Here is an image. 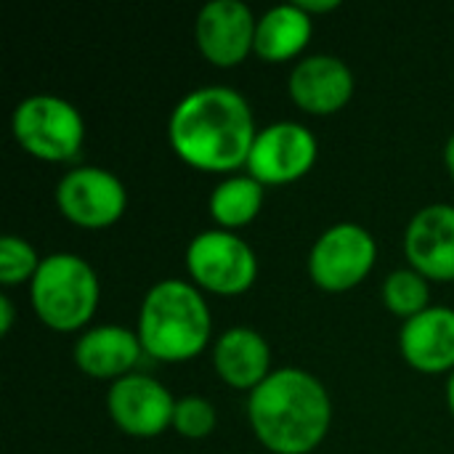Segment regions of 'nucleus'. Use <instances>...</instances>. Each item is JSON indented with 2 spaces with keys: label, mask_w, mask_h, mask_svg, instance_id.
I'll return each instance as SVG.
<instances>
[{
  "label": "nucleus",
  "mask_w": 454,
  "mask_h": 454,
  "mask_svg": "<svg viewBox=\"0 0 454 454\" xmlns=\"http://www.w3.org/2000/svg\"><path fill=\"white\" fill-rule=\"evenodd\" d=\"M218 415L215 407L205 396H181L173 410V431L184 439L200 442L215 431Z\"/></svg>",
  "instance_id": "412c9836"
},
{
  "label": "nucleus",
  "mask_w": 454,
  "mask_h": 454,
  "mask_svg": "<svg viewBox=\"0 0 454 454\" xmlns=\"http://www.w3.org/2000/svg\"><path fill=\"white\" fill-rule=\"evenodd\" d=\"M40 263H43V258L27 239H21L16 234H5L0 239V285L3 287L32 282Z\"/></svg>",
  "instance_id": "aec40b11"
},
{
  "label": "nucleus",
  "mask_w": 454,
  "mask_h": 454,
  "mask_svg": "<svg viewBox=\"0 0 454 454\" xmlns=\"http://www.w3.org/2000/svg\"><path fill=\"white\" fill-rule=\"evenodd\" d=\"M255 27L250 5L242 0H213L202 5L194 21V40L200 53L221 67H237L255 51Z\"/></svg>",
  "instance_id": "9b49d317"
},
{
  "label": "nucleus",
  "mask_w": 454,
  "mask_h": 454,
  "mask_svg": "<svg viewBox=\"0 0 454 454\" xmlns=\"http://www.w3.org/2000/svg\"><path fill=\"white\" fill-rule=\"evenodd\" d=\"M136 333L146 356L173 364L189 362L213 338L210 306L192 282L162 279L144 295Z\"/></svg>",
  "instance_id": "7ed1b4c3"
},
{
  "label": "nucleus",
  "mask_w": 454,
  "mask_h": 454,
  "mask_svg": "<svg viewBox=\"0 0 454 454\" xmlns=\"http://www.w3.org/2000/svg\"><path fill=\"white\" fill-rule=\"evenodd\" d=\"M378 261L375 237L351 221L319 234L309 253V277L325 293H346L362 285Z\"/></svg>",
  "instance_id": "0eeeda50"
},
{
  "label": "nucleus",
  "mask_w": 454,
  "mask_h": 454,
  "mask_svg": "<svg viewBox=\"0 0 454 454\" xmlns=\"http://www.w3.org/2000/svg\"><path fill=\"white\" fill-rule=\"evenodd\" d=\"M404 362L426 375L454 372V309L431 306L407 319L399 333Z\"/></svg>",
  "instance_id": "4468645a"
},
{
  "label": "nucleus",
  "mask_w": 454,
  "mask_h": 454,
  "mask_svg": "<svg viewBox=\"0 0 454 454\" xmlns=\"http://www.w3.org/2000/svg\"><path fill=\"white\" fill-rule=\"evenodd\" d=\"M290 98L306 114L327 117L340 112L354 96V72L348 64L330 53L301 59L287 77Z\"/></svg>",
  "instance_id": "ddd939ff"
},
{
  "label": "nucleus",
  "mask_w": 454,
  "mask_h": 454,
  "mask_svg": "<svg viewBox=\"0 0 454 454\" xmlns=\"http://www.w3.org/2000/svg\"><path fill=\"white\" fill-rule=\"evenodd\" d=\"M16 144L43 162H72L85 144V120L80 109L51 93L27 96L11 114Z\"/></svg>",
  "instance_id": "39448f33"
},
{
  "label": "nucleus",
  "mask_w": 454,
  "mask_h": 454,
  "mask_svg": "<svg viewBox=\"0 0 454 454\" xmlns=\"http://www.w3.org/2000/svg\"><path fill=\"white\" fill-rule=\"evenodd\" d=\"M255 136V114L247 98L226 85L194 88L168 120L173 152L200 173L234 176V170L247 165Z\"/></svg>",
  "instance_id": "f257e3e1"
},
{
  "label": "nucleus",
  "mask_w": 454,
  "mask_h": 454,
  "mask_svg": "<svg viewBox=\"0 0 454 454\" xmlns=\"http://www.w3.org/2000/svg\"><path fill=\"white\" fill-rule=\"evenodd\" d=\"M74 364L96 380H120L130 375L144 356L138 333L120 325H98L85 330L74 343Z\"/></svg>",
  "instance_id": "2eb2a0df"
},
{
  "label": "nucleus",
  "mask_w": 454,
  "mask_h": 454,
  "mask_svg": "<svg viewBox=\"0 0 454 454\" xmlns=\"http://www.w3.org/2000/svg\"><path fill=\"white\" fill-rule=\"evenodd\" d=\"M173 410L176 399L170 391L141 372H130L109 386L106 394V412L112 423L136 439H154L173 428Z\"/></svg>",
  "instance_id": "9d476101"
},
{
  "label": "nucleus",
  "mask_w": 454,
  "mask_h": 454,
  "mask_svg": "<svg viewBox=\"0 0 454 454\" xmlns=\"http://www.w3.org/2000/svg\"><path fill=\"white\" fill-rule=\"evenodd\" d=\"M404 255L428 282H454V205L436 202L412 215Z\"/></svg>",
  "instance_id": "f8f14e48"
},
{
  "label": "nucleus",
  "mask_w": 454,
  "mask_h": 454,
  "mask_svg": "<svg viewBox=\"0 0 454 454\" xmlns=\"http://www.w3.org/2000/svg\"><path fill=\"white\" fill-rule=\"evenodd\" d=\"M447 404H450V410H452V418H454V372L450 375V383H447Z\"/></svg>",
  "instance_id": "393cba45"
},
{
  "label": "nucleus",
  "mask_w": 454,
  "mask_h": 454,
  "mask_svg": "<svg viewBox=\"0 0 454 454\" xmlns=\"http://www.w3.org/2000/svg\"><path fill=\"white\" fill-rule=\"evenodd\" d=\"M101 285L93 266L74 253H51L29 282V303L53 333L82 330L98 309Z\"/></svg>",
  "instance_id": "20e7f679"
},
{
  "label": "nucleus",
  "mask_w": 454,
  "mask_h": 454,
  "mask_svg": "<svg viewBox=\"0 0 454 454\" xmlns=\"http://www.w3.org/2000/svg\"><path fill=\"white\" fill-rule=\"evenodd\" d=\"M213 367L229 388L247 394H253L274 372L266 338L250 327H231L215 340Z\"/></svg>",
  "instance_id": "dca6fc26"
},
{
  "label": "nucleus",
  "mask_w": 454,
  "mask_h": 454,
  "mask_svg": "<svg viewBox=\"0 0 454 454\" xmlns=\"http://www.w3.org/2000/svg\"><path fill=\"white\" fill-rule=\"evenodd\" d=\"M59 213L80 229H106L128 210L125 184L106 168L80 165L67 170L56 184Z\"/></svg>",
  "instance_id": "6e6552de"
},
{
  "label": "nucleus",
  "mask_w": 454,
  "mask_h": 454,
  "mask_svg": "<svg viewBox=\"0 0 454 454\" xmlns=\"http://www.w3.org/2000/svg\"><path fill=\"white\" fill-rule=\"evenodd\" d=\"M311 19L317 16V13H330V11H335V8H340V0H295Z\"/></svg>",
  "instance_id": "4be33fe9"
},
{
  "label": "nucleus",
  "mask_w": 454,
  "mask_h": 454,
  "mask_svg": "<svg viewBox=\"0 0 454 454\" xmlns=\"http://www.w3.org/2000/svg\"><path fill=\"white\" fill-rule=\"evenodd\" d=\"M186 271L194 287L207 290L213 295L234 298L255 285L258 258L239 234L207 229L189 242Z\"/></svg>",
  "instance_id": "423d86ee"
},
{
  "label": "nucleus",
  "mask_w": 454,
  "mask_h": 454,
  "mask_svg": "<svg viewBox=\"0 0 454 454\" xmlns=\"http://www.w3.org/2000/svg\"><path fill=\"white\" fill-rule=\"evenodd\" d=\"M383 303L391 314L404 322L431 309V287L423 274L415 269H396L383 282Z\"/></svg>",
  "instance_id": "6ab92c4d"
},
{
  "label": "nucleus",
  "mask_w": 454,
  "mask_h": 454,
  "mask_svg": "<svg viewBox=\"0 0 454 454\" xmlns=\"http://www.w3.org/2000/svg\"><path fill=\"white\" fill-rule=\"evenodd\" d=\"M13 327V303L8 295H0V335H8Z\"/></svg>",
  "instance_id": "5701e85b"
},
{
  "label": "nucleus",
  "mask_w": 454,
  "mask_h": 454,
  "mask_svg": "<svg viewBox=\"0 0 454 454\" xmlns=\"http://www.w3.org/2000/svg\"><path fill=\"white\" fill-rule=\"evenodd\" d=\"M319 157L317 136L293 120H279L258 130L247 157V176L263 186H285L303 178Z\"/></svg>",
  "instance_id": "1a4fd4ad"
},
{
  "label": "nucleus",
  "mask_w": 454,
  "mask_h": 454,
  "mask_svg": "<svg viewBox=\"0 0 454 454\" xmlns=\"http://www.w3.org/2000/svg\"><path fill=\"white\" fill-rule=\"evenodd\" d=\"M444 162H447V170H450V176L454 178V133L450 136L447 146H444Z\"/></svg>",
  "instance_id": "b1692460"
},
{
  "label": "nucleus",
  "mask_w": 454,
  "mask_h": 454,
  "mask_svg": "<svg viewBox=\"0 0 454 454\" xmlns=\"http://www.w3.org/2000/svg\"><path fill=\"white\" fill-rule=\"evenodd\" d=\"M314 35V19L298 3H282L269 8L255 27V56L269 64L293 61L306 51Z\"/></svg>",
  "instance_id": "f3484780"
},
{
  "label": "nucleus",
  "mask_w": 454,
  "mask_h": 454,
  "mask_svg": "<svg viewBox=\"0 0 454 454\" xmlns=\"http://www.w3.org/2000/svg\"><path fill=\"white\" fill-rule=\"evenodd\" d=\"M247 420L269 452L311 454L330 431L333 402L319 378L298 367H282L250 394Z\"/></svg>",
  "instance_id": "f03ea898"
},
{
  "label": "nucleus",
  "mask_w": 454,
  "mask_h": 454,
  "mask_svg": "<svg viewBox=\"0 0 454 454\" xmlns=\"http://www.w3.org/2000/svg\"><path fill=\"white\" fill-rule=\"evenodd\" d=\"M261 207H263V184H258L247 173L226 176L207 200L210 218L223 231H237L253 223Z\"/></svg>",
  "instance_id": "a211bd4d"
}]
</instances>
